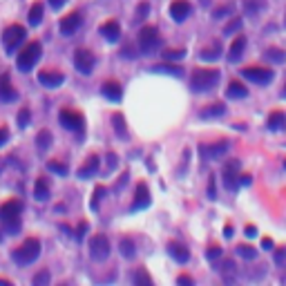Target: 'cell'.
Segmentation results:
<instances>
[{"label":"cell","mask_w":286,"mask_h":286,"mask_svg":"<svg viewBox=\"0 0 286 286\" xmlns=\"http://www.w3.org/2000/svg\"><path fill=\"white\" fill-rule=\"evenodd\" d=\"M219 78H222V74H219V70H212V68H199L192 72L190 76V87L192 92L197 94H204V92H210V90L217 87Z\"/></svg>","instance_id":"1"},{"label":"cell","mask_w":286,"mask_h":286,"mask_svg":"<svg viewBox=\"0 0 286 286\" xmlns=\"http://www.w3.org/2000/svg\"><path fill=\"white\" fill-rule=\"evenodd\" d=\"M38 255H40V241L36 237H29L14 251V261L20 266H27L38 259Z\"/></svg>","instance_id":"2"},{"label":"cell","mask_w":286,"mask_h":286,"mask_svg":"<svg viewBox=\"0 0 286 286\" xmlns=\"http://www.w3.org/2000/svg\"><path fill=\"white\" fill-rule=\"evenodd\" d=\"M40 54H42V47H40V42H29V45L23 50L20 54H18V58H16V68L20 70V72H29L34 68L36 63H38V58H40Z\"/></svg>","instance_id":"3"},{"label":"cell","mask_w":286,"mask_h":286,"mask_svg":"<svg viewBox=\"0 0 286 286\" xmlns=\"http://www.w3.org/2000/svg\"><path fill=\"white\" fill-rule=\"evenodd\" d=\"M161 45V36H159V29L155 25H145L141 27V32H139V50L143 54H152L155 50H159Z\"/></svg>","instance_id":"4"},{"label":"cell","mask_w":286,"mask_h":286,"mask_svg":"<svg viewBox=\"0 0 286 286\" xmlns=\"http://www.w3.org/2000/svg\"><path fill=\"white\" fill-rule=\"evenodd\" d=\"M25 27L23 25H9L7 29L3 32V45L7 52H16V47L25 40Z\"/></svg>","instance_id":"5"},{"label":"cell","mask_w":286,"mask_h":286,"mask_svg":"<svg viewBox=\"0 0 286 286\" xmlns=\"http://www.w3.org/2000/svg\"><path fill=\"white\" fill-rule=\"evenodd\" d=\"M90 257L94 261H105L109 257V239L105 235H94L90 239Z\"/></svg>","instance_id":"6"},{"label":"cell","mask_w":286,"mask_h":286,"mask_svg":"<svg viewBox=\"0 0 286 286\" xmlns=\"http://www.w3.org/2000/svg\"><path fill=\"white\" fill-rule=\"evenodd\" d=\"M58 121H60V125H63L65 130H72V132H83V127H85L83 114L74 112V109H60Z\"/></svg>","instance_id":"7"},{"label":"cell","mask_w":286,"mask_h":286,"mask_svg":"<svg viewBox=\"0 0 286 286\" xmlns=\"http://www.w3.org/2000/svg\"><path fill=\"white\" fill-rule=\"evenodd\" d=\"M244 78H248L251 83H257V85H269L273 81V70L269 68H259V65H253V68H244L241 70Z\"/></svg>","instance_id":"8"},{"label":"cell","mask_w":286,"mask_h":286,"mask_svg":"<svg viewBox=\"0 0 286 286\" xmlns=\"http://www.w3.org/2000/svg\"><path fill=\"white\" fill-rule=\"evenodd\" d=\"M94 65H96V58L90 50H76L74 52V68L81 72V74H92Z\"/></svg>","instance_id":"9"},{"label":"cell","mask_w":286,"mask_h":286,"mask_svg":"<svg viewBox=\"0 0 286 286\" xmlns=\"http://www.w3.org/2000/svg\"><path fill=\"white\" fill-rule=\"evenodd\" d=\"M23 212V202L20 199H9L0 206V222H11V219H18Z\"/></svg>","instance_id":"10"},{"label":"cell","mask_w":286,"mask_h":286,"mask_svg":"<svg viewBox=\"0 0 286 286\" xmlns=\"http://www.w3.org/2000/svg\"><path fill=\"white\" fill-rule=\"evenodd\" d=\"M150 202H152V199H150V190H148V186H145L143 181H141V184L137 186V190H135V202H132L130 210H132V212L145 210V208L150 206Z\"/></svg>","instance_id":"11"},{"label":"cell","mask_w":286,"mask_h":286,"mask_svg":"<svg viewBox=\"0 0 286 286\" xmlns=\"http://www.w3.org/2000/svg\"><path fill=\"white\" fill-rule=\"evenodd\" d=\"M38 83L54 90V87H60V85L65 83V76L56 70H42V72H38Z\"/></svg>","instance_id":"12"},{"label":"cell","mask_w":286,"mask_h":286,"mask_svg":"<svg viewBox=\"0 0 286 286\" xmlns=\"http://www.w3.org/2000/svg\"><path fill=\"white\" fill-rule=\"evenodd\" d=\"M190 11H192V5L188 0H172V5H170V16L177 23H184L190 16Z\"/></svg>","instance_id":"13"},{"label":"cell","mask_w":286,"mask_h":286,"mask_svg":"<svg viewBox=\"0 0 286 286\" xmlns=\"http://www.w3.org/2000/svg\"><path fill=\"white\" fill-rule=\"evenodd\" d=\"M228 148H230L228 141H219V143H212V145H202L199 152H202L204 159H219V157L226 155Z\"/></svg>","instance_id":"14"},{"label":"cell","mask_w":286,"mask_h":286,"mask_svg":"<svg viewBox=\"0 0 286 286\" xmlns=\"http://www.w3.org/2000/svg\"><path fill=\"white\" fill-rule=\"evenodd\" d=\"M239 168H241V163L237 161V159H230L226 161V166H224V179H226V188L228 190H235L237 188V172H239Z\"/></svg>","instance_id":"15"},{"label":"cell","mask_w":286,"mask_h":286,"mask_svg":"<svg viewBox=\"0 0 286 286\" xmlns=\"http://www.w3.org/2000/svg\"><path fill=\"white\" fill-rule=\"evenodd\" d=\"M81 23H83V16L78 14V11H72V14H68L63 20H60V34L72 36L78 27H81Z\"/></svg>","instance_id":"16"},{"label":"cell","mask_w":286,"mask_h":286,"mask_svg":"<svg viewBox=\"0 0 286 286\" xmlns=\"http://www.w3.org/2000/svg\"><path fill=\"white\" fill-rule=\"evenodd\" d=\"M101 92H103V96H105L107 101H112V103H119L121 96H123V90H121L119 81H105L101 85Z\"/></svg>","instance_id":"17"},{"label":"cell","mask_w":286,"mask_h":286,"mask_svg":"<svg viewBox=\"0 0 286 286\" xmlns=\"http://www.w3.org/2000/svg\"><path fill=\"white\" fill-rule=\"evenodd\" d=\"M99 157L96 155H90L87 159H85V163L81 168H78V179H90V177H94L96 172H99Z\"/></svg>","instance_id":"18"},{"label":"cell","mask_w":286,"mask_h":286,"mask_svg":"<svg viewBox=\"0 0 286 286\" xmlns=\"http://www.w3.org/2000/svg\"><path fill=\"white\" fill-rule=\"evenodd\" d=\"M101 36L105 38L107 42H117L119 38H121V25L117 20H107V23H103L101 25Z\"/></svg>","instance_id":"19"},{"label":"cell","mask_w":286,"mask_h":286,"mask_svg":"<svg viewBox=\"0 0 286 286\" xmlns=\"http://www.w3.org/2000/svg\"><path fill=\"white\" fill-rule=\"evenodd\" d=\"M16 99H18V92L14 90V85H11L9 76L7 74L0 76V101L11 103V101H16Z\"/></svg>","instance_id":"20"},{"label":"cell","mask_w":286,"mask_h":286,"mask_svg":"<svg viewBox=\"0 0 286 286\" xmlns=\"http://www.w3.org/2000/svg\"><path fill=\"white\" fill-rule=\"evenodd\" d=\"M244 50H246V36H237L228 47V60L230 63H235V60H239L241 56H244Z\"/></svg>","instance_id":"21"},{"label":"cell","mask_w":286,"mask_h":286,"mask_svg":"<svg viewBox=\"0 0 286 286\" xmlns=\"http://www.w3.org/2000/svg\"><path fill=\"white\" fill-rule=\"evenodd\" d=\"M168 253L172 259H177L179 264H186L188 259H190V253H188V248L184 244H179V241H170L168 244Z\"/></svg>","instance_id":"22"},{"label":"cell","mask_w":286,"mask_h":286,"mask_svg":"<svg viewBox=\"0 0 286 286\" xmlns=\"http://www.w3.org/2000/svg\"><path fill=\"white\" fill-rule=\"evenodd\" d=\"M266 127L271 132H279V130H286V114L275 109V112L269 114V121H266Z\"/></svg>","instance_id":"23"},{"label":"cell","mask_w":286,"mask_h":286,"mask_svg":"<svg viewBox=\"0 0 286 286\" xmlns=\"http://www.w3.org/2000/svg\"><path fill=\"white\" fill-rule=\"evenodd\" d=\"M226 96L228 99H246L248 96V87L239 81H230L228 83V90H226Z\"/></svg>","instance_id":"24"},{"label":"cell","mask_w":286,"mask_h":286,"mask_svg":"<svg viewBox=\"0 0 286 286\" xmlns=\"http://www.w3.org/2000/svg\"><path fill=\"white\" fill-rule=\"evenodd\" d=\"M224 114H226V105H224V103H212V105L204 107L202 112H199V117L202 119H219V117H224Z\"/></svg>","instance_id":"25"},{"label":"cell","mask_w":286,"mask_h":286,"mask_svg":"<svg viewBox=\"0 0 286 286\" xmlns=\"http://www.w3.org/2000/svg\"><path fill=\"white\" fill-rule=\"evenodd\" d=\"M34 197L38 199V202H45V199H50V184H47L45 177H38V179H36Z\"/></svg>","instance_id":"26"},{"label":"cell","mask_w":286,"mask_h":286,"mask_svg":"<svg viewBox=\"0 0 286 286\" xmlns=\"http://www.w3.org/2000/svg\"><path fill=\"white\" fill-rule=\"evenodd\" d=\"M52 143H54V137H52V132H50V130H40L38 135H36V148H38L40 152L50 150V148H52Z\"/></svg>","instance_id":"27"},{"label":"cell","mask_w":286,"mask_h":286,"mask_svg":"<svg viewBox=\"0 0 286 286\" xmlns=\"http://www.w3.org/2000/svg\"><path fill=\"white\" fill-rule=\"evenodd\" d=\"M112 123H114V132L119 139H127V127H125V117L121 112L112 114Z\"/></svg>","instance_id":"28"},{"label":"cell","mask_w":286,"mask_h":286,"mask_svg":"<svg viewBox=\"0 0 286 286\" xmlns=\"http://www.w3.org/2000/svg\"><path fill=\"white\" fill-rule=\"evenodd\" d=\"M119 251L121 255H123L125 259H132L137 255V248H135V241L130 239V237H123V239L119 241Z\"/></svg>","instance_id":"29"},{"label":"cell","mask_w":286,"mask_h":286,"mask_svg":"<svg viewBox=\"0 0 286 286\" xmlns=\"http://www.w3.org/2000/svg\"><path fill=\"white\" fill-rule=\"evenodd\" d=\"M204 60H217L222 56V42H212L210 47H204L202 54H199Z\"/></svg>","instance_id":"30"},{"label":"cell","mask_w":286,"mask_h":286,"mask_svg":"<svg viewBox=\"0 0 286 286\" xmlns=\"http://www.w3.org/2000/svg\"><path fill=\"white\" fill-rule=\"evenodd\" d=\"M266 7V0H244V11L251 16H257L261 14Z\"/></svg>","instance_id":"31"},{"label":"cell","mask_w":286,"mask_h":286,"mask_svg":"<svg viewBox=\"0 0 286 286\" xmlns=\"http://www.w3.org/2000/svg\"><path fill=\"white\" fill-rule=\"evenodd\" d=\"M29 25L32 27H38L40 23H42V5L40 3H34L32 5V9H29Z\"/></svg>","instance_id":"32"},{"label":"cell","mask_w":286,"mask_h":286,"mask_svg":"<svg viewBox=\"0 0 286 286\" xmlns=\"http://www.w3.org/2000/svg\"><path fill=\"white\" fill-rule=\"evenodd\" d=\"M264 56L269 58V60H273V63H284V60H286V52L284 50H277V47H269Z\"/></svg>","instance_id":"33"},{"label":"cell","mask_w":286,"mask_h":286,"mask_svg":"<svg viewBox=\"0 0 286 286\" xmlns=\"http://www.w3.org/2000/svg\"><path fill=\"white\" fill-rule=\"evenodd\" d=\"M219 273L224 275V279H226V282H230V279L235 277V261L233 259H224V264H222V269H219Z\"/></svg>","instance_id":"34"},{"label":"cell","mask_w":286,"mask_h":286,"mask_svg":"<svg viewBox=\"0 0 286 286\" xmlns=\"http://www.w3.org/2000/svg\"><path fill=\"white\" fill-rule=\"evenodd\" d=\"M155 72H163V74H170V76H181V68H177V65H168V63H163V65H155L152 68Z\"/></svg>","instance_id":"35"},{"label":"cell","mask_w":286,"mask_h":286,"mask_svg":"<svg viewBox=\"0 0 286 286\" xmlns=\"http://www.w3.org/2000/svg\"><path fill=\"white\" fill-rule=\"evenodd\" d=\"M47 168H50V172L60 174V177H65V174L70 172L68 163H60V161H50V163H47Z\"/></svg>","instance_id":"36"},{"label":"cell","mask_w":286,"mask_h":286,"mask_svg":"<svg viewBox=\"0 0 286 286\" xmlns=\"http://www.w3.org/2000/svg\"><path fill=\"white\" fill-rule=\"evenodd\" d=\"M50 279H52L50 271H45V269H42V271H38V273L34 275L32 284H34V286H47V284H50Z\"/></svg>","instance_id":"37"},{"label":"cell","mask_w":286,"mask_h":286,"mask_svg":"<svg viewBox=\"0 0 286 286\" xmlns=\"http://www.w3.org/2000/svg\"><path fill=\"white\" fill-rule=\"evenodd\" d=\"M241 25H244V20H241V18H233V20H230L228 23V25L226 27H224V34H226V36H230V34H235V32H239V29H241Z\"/></svg>","instance_id":"38"},{"label":"cell","mask_w":286,"mask_h":286,"mask_svg":"<svg viewBox=\"0 0 286 286\" xmlns=\"http://www.w3.org/2000/svg\"><path fill=\"white\" fill-rule=\"evenodd\" d=\"M186 56V50H166L163 52V58L168 60V63H174V60H181Z\"/></svg>","instance_id":"39"},{"label":"cell","mask_w":286,"mask_h":286,"mask_svg":"<svg viewBox=\"0 0 286 286\" xmlns=\"http://www.w3.org/2000/svg\"><path fill=\"white\" fill-rule=\"evenodd\" d=\"M237 253H239V257H244V259H255V255H257V251H255L253 246H248V244L237 246Z\"/></svg>","instance_id":"40"},{"label":"cell","mask_w":286,"mask_h":286,"mask_svg":"<svg viewBox=\"0 0 286 286\" xmlns=\"http://www.w3.org/2000/svg\"><path fill=\"white\" fill-rule=\"evenodd\" d=\"M18 127H27L29 121H32V112H29V107H23L20 112H18Z\"/></svg>","instance_id":"41"},{"label":"cell","mask_w":286,"mask_h":286,"mask_svg":"<svg viewBox=\"0 0 286 286\" xmlns=\"http://www.w3.org/2000/svg\"><path fill=\"white\" fill-rule=\"evenodd\" d=\"M5 233L7 235H18L20 233V217L11 219V222H5Z\"/></svg>","instance_id":"42"},{"label":"cell","mask_w":286,"mask_h":286,"mask_svg":"<svg viewBox=\"0 0 286 286\" xmlns=\"http://www.w3.org/2000/svg\"><path fill=\"white\" fill-rule=\"evenodd\" d=\"M103 194H105V188H103V186H96V190H94V194H92V204H90V208H92V210H99V204H101Z\"/></svg>","instance_id":"43"},{"label":"cell","mask_w":286,"mask_h":286,"mask_svg":"<svg viewBox=\"0 0 286 286\" xmlns=\"http://www.w3.org/2000/svg\"><path fill=\"white\" fill-rule=\"evenodd\" d=\"M135 284H152V277L148 275V271L145 269H139L135 273Z\"/></svg>","instance_id":"44"},{"label":"cell","mask_w":286,"mask_h":286,"mask_svg":"<svg viewBox=\"0 0 286 286\" xmlns=\"http://www.w3.org/2000/svg\"><path fill=\"white\" fill-rule=\"evenodd\" d=\"M206 257H208L210 261L212 259H219V257H222V246H208V251H206Z\"/></svg>","instance_id":"45"},{"label":"cell","mask_w":286,"mask_h":286,"mask_svg":"<svg viewBox=\"0 0 286 286\" xmlns=\"http://www.w3.org/2000/svg\"><path fill=\"white\" fill-rule=\"evenodd\" d=\"M121 56H123V58H137L139 56V54H137V50H135V45H125L123 47V50H121Z\"/></svg>","instance_id":"46"},{"label":"cell","mask_w":286,"mask_h":286,"mask_svg":"<svg viewBox=\"0 0 286 286\" xmlns=\"http://www.w3.org/2000/svg\"><path fill=\"white\" fill-rule=\"evenodd\" d=\"M226 14H233V7H230V5H224V7H217L215 11H212V18H222V16H226Z\"/></svg>","instance_id":"47"},{"label":"cell","mask_w":286,"mask_h":286,"mask_svg":"<svg viewBox=\"0 0 286 286\" xmlns=\"http://www.w3.org/2000/svg\"><path fill=\"white\" fill-rule=\"evenodd\" d=\"M87 228H90V226H87V222H81V224H78V228H76V235H74L78 241H81L83 237H85V233H87Z\"/></svg>","instance_id":"48"},{"label":"cell","mask_w":286,"mask_h":286,"mask_svg":"<svg viewBox=\"0 0 286 286\" xmlns=\"http://www.w3.org/2000/svg\"><path fill=\"white\" fill-rule=\"evenodd\" d=\"M117 163H119V157L114 155V152H109L107 155V172H112V170L117 168Z\"/></svg>","instance_id":"49"},{"label":"cell","mask_w":286,"mask_h":286,"mask_svg":"<svg viewBox=\"0 0 286 286\" xmlns=\"http://www.w3.org/2000/svg\"><path fill=\"white\" fill-rule=\"evenodd\" d=\"M148 11H150V5H148V3H139V7H137V18L145 16Z\"/></svg>","instance_id":"50"},{"label":"cell","mask_w":286,"mask_h":286,"mask_svg":"<svg viewBox=\"0 0 286 286\" xmlns=\"http://www.w3.org/2000/svg\"><path fill=\"white\" fill-rule=\"evenodd\" d=\"M217 197V188H215V177H210L208 181V199H215Z\"/></svg>","instance_id":"51"},{"label":"cell","mask_w":286,"mask_h":286,"mask_svg":"<svg viewBox=\"0 0 286 286\" xmlns=\"http://www.w3.org/2000/svg\"><path fill=\"white\" fill-rule=\"evenodd\" d=\"M275 261L277 264H284L286 261V248H277L275 251Z\"/></svg>","instance_id":"52"},{"label":"cell","mask_w":286,"mask_h":286,"mask_svg":"<svg viewBox=\"0 0 286 286\" xmlns=\"http://www.w3.org/2000/svg\"><path fill=\"white\" fill-rule=\"evenodd\" d=\"M9 141V130L7 127H0V145H5Z\"/></svg>","instance_id":"53"},{"label":"cell","mask_w":286,"mask_h":286,"mask_svg":"<svg viewBox=\"0 0 286 286\" xmlns=\"http://www.w3.org/2000/svg\"><path fill=\"white\" fill-rule=\"evenodd\" d=\"M251 184H253L251 174H241V177H239V186H251Z\"/></svg>","instance_id":"54"},{"label":"cell","mask_w":286,"mask_h":286,"mask_svg":"<svg viewBox=\"0 0 286 286\" xmlns=\"http://www.w3.org/2000/svg\"><path fill=\"white\" fill-rule=\"evenodd\" d=\"M261 248L271 251V248H273V239H271V237H264V239H261Z\"/></svg>","instance_id":"55"},{"label":"cell","mask_w":286,"mask_h":286,"mask_svg":"<svg viewBox=\"0 0 286 286\" xmlns=\"http://www.w3.org/2000/svg\"><path fill=\"white\" fill-rule=\"evenodd\" d=\"M179 284H186V286H190L192 284V277H188V275H179V279H177Z\"/></svg>","instance_id":"56"},{"label":"cell","mask_w":286,"mask_h":286,"mask_svg":"<svg viewBox=\"0 0 286 286\" xmlns=\"http://www.w3.org/2000/svg\"><path fill=\"white\" fill-rule=\"evenodd\" d=\"M50 5H52L54 9H60V7L65 5V0H50Z\"/></svg>","instance_id":"57"},{"label":"cell","mask_w":286,"mask_h":286,"mask_svg":"<svg viewBox=\"0 0 286 286\" xmlns=\"http://www.w3.org/2000/svg\"><path fill=\"white\" fill-rule=\"evenodd\" d=\"M123 184H127V172L121 174V179H119V184H117V190H121V188H123Z\"/></svg>","instance_id":"58"},{"label":"cell","mask_w":286,"mask_h":286,"mask_svg":"<svg viewBox=\"0 0 286 286\" xmlns=\"http://www.w3.org/2000/svg\"><path fill=\"white\" fill-rule=\"evenodd\" d=\"M257 235V228L255 226H246V237H255Z\"/></svg>","instance_id":"59"},{"label":"cell","mask_w":286,"mask_h":286,"mask_svg":"<svg viewBox=\"0 0 286 286\" xmlns=\"http://www.w3.org/2000/svg\"><path fill=\"white\" fill-rule=\"evenodd\" d=\"M233 233H235L233 226H226V228H224V237H233Z\"/></svg>","instance_id":"60"},{"label":"cell","mask_w":286,"mask_h":286,"mask_svg":"<svg viewBox=\"0 0 286 286\" xmlns=\"http://www.w3.org/2000/svg\"><path fill=\"white\" fill-rule=\"evenodd\" d=\"M0 286H11V282H9V279H3V277H0Z\"/></svg>","instance_id":"61"},{"label":"cell","mask_w":286,"mask_h":286,"mask_svg":"<svg viewBox=\"0 0 286 286\" xmlns=\"http://www.w3.org/2000/svg\"><path fill=\"white\" fill-rule=\"evenodd\" d=\"M282 96H284V99H286V87H284V92H282Z\"/></svg>","instance_id":"62"},{"label":"cell","mask_w":286,"mask_h":286,"mask_svg":"<svg viewBox=\"0 0 286 286\" xmlns=\"http://www.w3.org/2000/svg\"><path fill=\"white\" fill-rule=\"evenodd\" d=\"M202 3H204V5H208V0H202Z\"/></svg>","instance_id":"63"},{"label":"cell","mask_w":286,"mask_h":286,"mask_svg":"<svg viewBox=\"0 0 286 286\" xmlns=\"http://www.w3.org/2000/svg\"><path fill=\"white\" fill-rule=\"evenodd\" d=\"M284 168H286V161H284Z\"/></svg>","instance_id":"64"}]
</instances>
